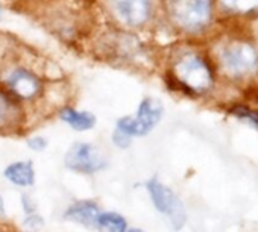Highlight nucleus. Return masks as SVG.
Masks as SVG:
<instances>
[{
	"instance_id": "nucleus-1",
	"label": "nucleus",
	"mask_w": 258,
	"mask_h": 232,
	"mask_svg": "<svg viewBox=\"0 0 258 232\" xmlns=\"http://www.w3.org/2000/svg\"><path fill=\"white\" fill-rule=\"evenodd\" d=\"M170 82L185 94H205L214 82L211 67L195 52H185L175 58L169 71Z\"/></svg>"
},
{
	"instance_id": "nucleus-2",
	"label": "nucleus",
	"mask_w": 258,
	"mask_h": 232,
	"mask_svg": "<svg viewBox=\"0 0 258 232\" xmlns=\"http://www.w3.org/2000/svg\"><path fill=\"white\" fill-rule=\"evenodd\" d=\"M0 85L26 109L41 105L47 93V82L41 73L22 64H16L4 70Z\"/></svg>"
},
{
	"instance_id": "nucleus-3",
	"label": "nucleus",
	"mask_w": 258,
	"mask_h": 232,
	"mask_svg": "<svg viewBox=\"0 0 258 232\" xmlns=\"http://www.w3.org/2000/svg\"><path fill=\"white\" fill-rule=\"evenodd\" d=\"M145 191L154 209L164 218L169 227L175 232L181 230L188 220L187 208L178 193L164 184L158 176H151L143 182Z\"/></svg>"
},
{
	"instance_id": "nucleus-4",
	"label": "nucleus",
	"mask_w": 258,
	"mask_h": 232,
	"mask_svg": "<svg viewBox=\"0 0 258 232\" xmlns=\"http://www.w3.org/2000/svg\"><path fill=\"white\" fill-rule=\"evenodd\" d=\"M164 115V105L160 99L148 96L143 97L134 114L121 115L114 123V128L127 134L133 140L151 135L161 123Z\"/></svg>"
},
{
	"instance_id": "nucleus-5",
	"label": "nucleus",
	"mask_w": 258,
	"mask_h": 232,
	"mask_svg": "<svg viewBox=\"0 0 258 232\" xmlns=\"http://www.w3.org/2000/svg\"><path fill=\"white\" fill-rule=\"evenodd\" d=\"M109 157L99 144L93 141H75L62 157V166L67 172L82 176H96L109 169Z\"/></svg>"
},
{
	"instance_id": "nucleus-6",
	"label": "nucleus",
	"mask_w": 258,
	"mask_h": 232,
	"mask_svg": "<svg viewBox=\"0 0 258 232\" xmlns=\"http://www.w3.org/2000/svg\"><path fill=\"white\" fill-rule=\"evenodd\" d=\"M169 16L181 31L201 32L211 22L213 0H169Z\"/></svg>"
},
{
	"instance_id": "nucleus-7",
	"label": "nucleus",
	"mask_w": 258,
	"mask_h": 232,
	"mask_svg": "<svg viewBox=\"0 0 258 232\" xmlns=\"http://www.w3.org/2000/svg\"><path fill=\"white\" fill-rule=\"evenodd\" d=\"M28 109L0 85V135H19L28 129Z\"/></svg>"
},
{
	"instance_id": "nucleus-8",
	"label": "nucleus",
	"mask_w": 258,
	"mask_h": 232,
	"mask_svg": "<svg viewBox=\"0 0 258 232\" xmlns=\"http://www.w3.org/2000/svg\"><path fill=\"white\" fill-rule=\"evenodd\" d=\"M117 22L127 29H142L152 16V0H108Z\"/></svg>"
},
{
	"instance_id": "nucleus-9",
	"label": "nucleus",
	"mask_w": 258,
	"mask_h": 232,
	"mask_svg": "<svg viewBox=\"0 0 258 232\" xmlns=\"http://www.w3.org/2000/svg\"><path fill=\"white\" fill-rule=\"evenodd\" d=\"M222 64L228 73L244 76L258 67V53L250 44H231L222 53Z\"/></svg>"
},
{
	"instance_id": "nucleus-10",
	"label": "nucleus",
	"mask_w": 258,
	"mask_h": 232,
	"mask_svg": "<svg viewBox=\"0 0 258 232\" xmlns=\"http://www.w3.org/2000/svg\"><path fill=\"white\" fill-rule=\"evenodd\" d=\"M103 208L96 199H76L66 205L61 218L67 223L81 226L87 230H94L96 220Z\"/></svg>"
},
{
	"instance_id": "nucleus-11",
	"label": "nucleus",
	"mask_w": 258,
	"mask_h": 232,
	"mask_svg": "<svg viewBox=\"0 0 258 232\" xmlns=\"http://www.w3.org/2000/svg\"><path fill=\"white\" fill-rule=\"evenodd\" d=\"M4 179L19 190L28 191L37 184V169L32 160H16L8 163L2 172Z\"/></svg>"
},
{
	"instance_id": "nucleus-12",
	"label": "nucleus",
	"mask_w": 258,
	"mask_h": 232,
	"mask_svg": "<svg viewBox=\"0 0 258 232\" xmlns=\"http://www.w3.org/2000/svg\"><path fill=\"white\" fill-rule=\"evenodd\" d=\"M56 117L61 123H64L67 128L78 134L88 132L96 128L97 125V117L87 109H79L73 105H62L56 109Z\"/></svg>"
},
{
	"instance_id": "nucleus-13",
	"label": "nucleus",
	"mask_w": 258,
	"mask_h": 232,
	"mask_svg": "<svg viewBox=\"0 0 258 232\" xmlns=\"http://www.w3.org/2000/svg\"><path fill=\"white\" fill-rule=\"evenodd\" d=\"M129 224V220L124 214L115 209H102L97 220L94 230L96 232H126Z\"/></svg>"
},
{
	"instance_id": "nucleus-14",
	"label": "nucleus",
	"mask_w": 258,
	"mask_h": 232,
	"mask_svg": "<svg viewBox=\"0 0 258 232\" xmlns=\"http://www.w3.org/2000/svg\"><path fill=\"white\" fill-rule=\"evenodd\" d=\"M44 227H46V218L40 211L22 215V220H20L22 232H43Z\"/></svg>"
},
{
	"instance_id": "nucleus-15",
	"label": "nucleus",
	"mask_w": 258,
	"mask_h": 232,
	"mask_svg": "<svg viewBox=\"0 0 258 232\" xmlns=\"http://www.w3.org/2000/svg\"><path fill=\"white\" fill-rule=\"evenodd\" d=\"M220 2L226 10L240 14H247L258 10V0H220Z\"/></svg>"
},
{
	"instance_id": "nucleus-16",
	"label": "nucleus",
	"mask_w": 258,
	"mask_h": 232,
	"mask_svg": "<svg viewBox=\"0 0 258 232\" xmlns=\"http://www.w3.org/2000/svg\"><path fill=\"white\" fill-rule=\"evenodd\" d=\"M25 144L34 153H43V152H46L49 149V140H47V137H44L41 134L28 135L25 138Z\"/></svg>"
},
{
	"instance_id": "nucleus-17",
	"label": "nucleus",
	"mask_w": 258,
	"mask_h": 232,
	"mask_svg": "<svg viewBox=\"0 0 258 232\" xmlns=\"http://www.w3.org/2000/svg\"><path fill=\"white\" fill-rule=\"evenodd\" d=\"M109 143L117 150H127L129 147L133 146L134 140L129 137L127 134H124V132H121V131H118V129L114 128L112 132H111V135H109Z\"/></svg>"
},
{
	"instance_id": "nucleus-18",
	"label": "nucleus",
	"mask_w": 258,
	"mask_h": 232,
	"mask_svg": "<svg viewBox=\"0 0 258 232\" xmlns=\"http://www.w3.org/2000/svg\"><path fill=\"white\" fill-rule=\"evenodd\" d=\"M20 209H22V215L32 214V212L38 211V202L32 196V193H29V191L20 193Z\"/></svg>"
},
{
	"instance_id": "nucleus-19",
	"label": "nucleus",
	"mask_w": 258,
	"mask_h": 232,
	"mask_svg": "<svg viewBox=\"0 0 258 232\" xmlns=\"http://www.w3.org/2000/svg\"><path fill=\"white\" fill-rule=\"evenodd\" d=\"M234 114L237 115L238 119L246 120V122L250 123L252 126L258 128V114H256L255 111L247 109V108H244V106H238V108L234 109Z\"/></svg>"
},
{
	"instance_id": "nucleus-20",
	"label": "nucleus",
	"mask_w": 258,
	"mask_h": 232,
	"mask_svg": "<svg viewBox=\"0 0 258 232\" xmlns=\"http://www.w3.org/2000/svg\"><path fill=\"white\" fill-rule=\"evenodd\" d=\"M8 206H7V200L5 197L0 194V224H5L7 226V221H8Z\"/></svg>"
},
{
	"instance_id": "nucleus-21",
	"label": "nucleus",
	"mask_w": 258,
	"mask_h": 232,
	"mask_svg": "<svg viewBox=\"0 0 258 232\" xmlns=\"http://www.w3.org/2000/svg\"><path fill=\"white\" fill-rule=\"evenodd\" d=\"M126 232H148L146 229L140 227V226H129Z\"/></svg>"
},
{
	"instance_id": "nucleus-22",
	"label": "nucleus",
	"mask_w": 258,
	"mask_h": 232,
	"mask_svg": "<svg viewBox=\"0 0 258 232\" xmlns=\"http://www.w3.org/2000/svg\"><path fill=\"white\" fill-rule=\"evenodd\" d=\"M0 232H13V230H10L5 224H0Z\"/></svg>"
},
{
	"instance_id": "nucleus-23",
	"label": "nucleus",
	"mask_w": 258,
	"mask_h": 232,
	"mask_svg": "<svg viewBox=\"0 0 258 232\" xmlns=\"http://www.w3.org/2000/svg\"><path fill=\"white\" fill-rule=\"evenodd\" d=\"M0 16H2V10H0Z\"/></svg>"
}]
</instances>
